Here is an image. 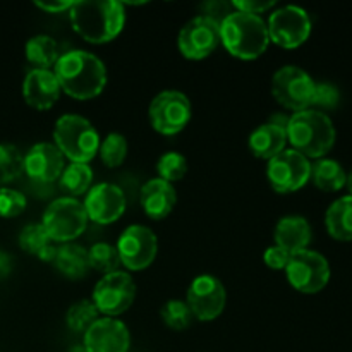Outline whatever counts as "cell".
Wrapping results in <instances>:
<instances>
[{
    "mask_svg": "<svg viewBox=\"0 0 352 352\" xmlns=\"http://www.w3.org/2000/svg\"><path fill=\"white\" fill-rule=\"evenodd\" d=\"M54 74L62 93L74 100L96 98L107 86V67L95 54L86 50H69L58 55Z\"/></svg>",
    "mask_w": 352,
    "mask_h": 352,
    "instance_id": "6da1fadb",
    "label": "cell"
},
{
    "mask_svg": "<svg viewBox=\"0 0 352 352\" xmlns=\"http://www.w3.org/2000/svg\"><path fill=\"white\" fill-rule=\"evenodd\" d=\"M72 30L93 45L109 43L126 24V9L117 0H79L69 9Z\"/></svg>",
    "mask_w": 352,
    "mask_h": 352,
    "instance_id": "7a4b0ae2",
    "label": "cell"
},
{
    "mask_svg": "<svg viewBox=\"0 0 352 352\" xmlns=\"http://www.w3.org/2000/svg\"><path fill=\"white\" fill-rule=\"evenodd\" d=\"M287 141L292 144V150L301 153L302 157L320 158L325 157L336 144V126L332 119L322 110L308 109L296 112L289 117Z\"/></svg>",
    "mask_w": 352,
    "mask_h": 352,
    "instance_id": "3957f363",
    "label": "cell"
},
{
    "mask_svg": "<svg viewBox=\"0 0 352 352\" xmlns=\"http://www.w3.org/2000/svg\"><path fill=\"white\" fill-rule=\"evenodd\" d=\"M220 43L230 55L241 60H254L270 45L267 23L261 16L232 10L220 23Z\"/></svg>",
    "mask_w": 352,
    "mask_h": 352,
    "instance_id": "277c9868",
    "label": "cell"
},
{
    "mask_svg": "<svg viewBox=\"0 0 352 352\" xmlns=\"http://www.w3.org/2000/svg\"><path fill=\"white\" fill-rule=\"evenodd\" d=\"M54 144L71 164H89L98 153L100 134L86 117L65 113L54 126Z\"/></svg>",
    "mask_w": 352,
    "mask_h": 352,
    "instance_id": "5b68a950",
    "label": "cell"
},
{
    "mask_svg": "<svg viewBox=\"0 0 352 352\" xmlns=\"http://www.w3.org/2000/svg\"><path fill=\"white\" fill-rule=\"evenodd\" d=\"M85 205L78 198L60 196L45 208L41 226L54 243H74L88 227Z\"/></svg>",
    "mask_w": 352,
    "mask_h": 352,
    "instance_id": "8992f818",
    "label": "cell"
},
{
    "mask_svg": "<svg viewBox=\"0 0 352 352\" xmlns=\"http://www.w3.org/2000/svg\"><path fill=\"white\" fill-rule=\"evenodd\" d=\"M316 82L305 69L284 65L272 78V95L284 109L302 112L311 109Z\"/></svg>",
    "mask_w": 352,
    "mask_h": 352,
    "instance_id": "52a82bcc",
    "label": "cell"
},
{
    "mask_svg": "<svg viewBox=\"0 0 352 352\" xmlns=\"http://www.w3.org/2000/svg\"><path fill=\"white\" fill-rule=\"evenodd\" d=\"M285 275L292 289L301 294H318L330 282V265L318 251L302 250L291 254Z\"/></svg>",
    "mask_w": 352,
    "mask_h": 352,
    "instance_id": "ba28073f",
    "label": "cell"
},
{
    "mask_svg": "<svg viewBox=\"0 0 352 352\" xmlns=\"http://www.w3.org/2000/svg\"><path fill=\"white\" fill-rule=\"evenodd\" d=\"M192 107L188 96L177 89H165L158 93L150 103L148 117L157 133L164 136L179 134L191 120Z\"/></svg>",
    "mask_w": 352,
    "mask_h": 352,
    "instance_id": "9c48e42d",
    "label": "cell"
},
{
    "mask_svg": "<svg viewBox=\"0 0 352 352\" xmlns=\"http://www.w3.org/2000/svg\"><path fill=\"white\" fill-rule=\"evenodd\" d=\"M136 299V284L127 272L117 270L107 274L93 289V305L100 315L116 318L126 313Z\"/></svg>",
    "mask_w": 352,
    "mask_h": 352,
    "instance_id": "30bf717a",
    "label": "cell"
},
{
    "mask_svg": "<svg viewBox=\"0 0 352 352\" xmlns=\"http://www.w3.org/2000/svg\"><path fill=\"white\" fill-rule=\"evenodd\" d=\"M270 41L282 48H298L311 34V17L302 7L285 6L274 10L267 21Z\"/></svg>",
    "mask_w": 352,
    "mask_h": 352,
    "instance_id": "8fae6325",
    "label": "cell"
},
{
    "mask_svg": "<svg viewBox=\"0 0 352 352\" xmlns=\"http://www.w3.org/2000/svg\"><path fill=\"white\" fill-rule=\"evenodd\" d=\"M267 179L280 195L299 191L311 179V162L292 148L268 160Z\"/></svg>",
    "mask_w": 352,
    "mask_h": 352,
    "instance_id": "7c38bea8",
    "label": "cell"
},
{
    "mask_svg": "<svg viewBox=\"0 0 352 352\" xmlns=\"http://www.w3.org/2000/svg\"><path fill=\"white\" fill-rule=\"evenodd\" d=\"M177 45L186 58L203 60L220 45V23L205 14L192 17L179 31Z\"/></svg>",
    "mask_w": 352,
    "mask_h": 352,
    "instance_id": "4fadbf2b",
    "label": "cell"
},
{
    "mask_svg": "<svg viewBox=\"0 0 352 352\" xmlns=\"http://www.w3.org/2000/svg\"><path fill=\"white\" fill-rule=\"evenodd\" d=\"M120 265L131 272H141L150 267L158 253V239L146 226H129L117 241Z\"/></svg>",
    "mask_w": 352,
    "mask_h": 352,
    "instance_id": "5bb4252c",
    "label": "cell"
},
{
    "mask_svg": "<svg viewBox=\"0 0 352 352\" xmlns=\"http://www.w3.org/2000/svg\"><path fill=\"white\" fill-rule=\"evenodd\" d=\"M226 287L213 275H198L189 284L186 302L191 309L192 318L199 320V322H212V320L219 318L226 308Z\"/></svg>",
    "mask_w": 352,
    "mask_h": 352,
    "instance_id": "9a60e30c",
    "label": "cell"
},
{
    "mask_svg": "<svg viewBox=\"0 0 352 352\" xmlns=\"http://www.w3.org/2000/svg\"><path fill=\"white\" fill-rule=\"evenodd\" d=\"M88 220L98 226H109L124 215L127 206L126 195L112 182H100L89 188L82 201Z\"/></svg>",
    "mask_w": 352,
    "mask_h": 352,
    "instance_id": "2e32d148",
    "label": "cell"
},
{
    "mask_svg": "<svg viewBox=\"0 0 352 352\" xmlns=\"http://www.w3.org/2000/svg\"><path fill=\"white\" fill-rule=\"evenodd\" d=\"M82 336V346L88 352H127L131 346L126 323L110 316H100Z\"/></svg>",
    "mask_w": 352,
    "mask_h": 352,
    "instance_id": "e0dca14e",
    "label": "cell"
},
{
    "mask_svg": "<svg viewBox=\"0 0 352 352\" xmlns=\"http://www.w3.org/2000/svg\"><path fill=\"white\" fill-rule=\"evenodd\" d=\"M64 167V155L54 143H36L24 155V172L40 184L58 181Z\"/></svg>",
    "mask_w": 352,
    "mask_h": 352,
    "instance_id": "ac0fdd59",
    "label": "cell"
},
{
    "mask_svg": "<svg viewBox=\"0 0 352 352\" xmlns=\"http://www.w3.org/2000/svg\"><path fill=\"white\" fill-rule=\"evenodd\" d=\"M60 85L50 69H31L24 76L23 98L31 109L43 110L52 109L60 98Z\"/></svg>",
    "mask_w": 352,
    "mask_h": 352,
    "instance_id": "d6986e66",
    "label": "cell"
},
{
    "mask_svg": "<svg viewBox=\"0 0 352 352\" xmlns=\"http://www.w3.org/2000/svg\"><path fill=\"white\" fill-rule=\"evenodd\" d=\"M140 203L144 215L153 220H164L174 210L177 203V192L174 184L162 179H150L140 191Z\"/></svg>",
    "mask_w": 352,
    "mask_h": 352,
    "instance_id": "ffe728a7",
    "label": "cell"
},
{
    "mask_svg": "<svg viewBox=\"0 0 352 352\" xmlns=\"http://www.w3.org/2000/svg\"><path fill=\"white\" fill-rule=\"evenodd\" d=\"M274 237L277 246H280L287 253L294 254L298 251L308 250L313 237L311 226L305 217L287 215L278 220Z\"/></svg>",
    "mask_w": 352,
    "mask_h": 352,
    "instance_id": "44dd1931",
    "label": "cell"
},
{
    "mask_svg": "<svg viewBox=\"0 0 352 352\" xmlns=\"http://www.w3.org/2000/svg\"><path fill=\"white\" fill-rule=\"evenodd\" d=\"M287 131L284 126H278V124L267 122L258 126L256 129L251 133L250 141V151L260 160H272L274 157H277L278 153L285 150L287 146Z\"/></svg>",
    "mask_w": 352,
    "mask_h": 352,
    "instance_id": "7402d4cb",
    "label": "cell"
},
{
    "mask_svg": "<svg viewBox=\"0 0 352 352\" xmlns=\"http://www.w3.org/2000/svg\"><path fill=\"white\" fill-rule=\"evenodd\" d=\"M54 267L57 268L58 274L64 275L65 278L71 280H79L85 277L89 270L88 265V250L76 243H65L58 244L55 250L54 260H52Z\"/></svg>",
    "mask_w": 352,
    "mask_h": 352,
    "instance_id": "603a6c76",
    "label": "cell"
},
{
    "mask_svg": "<svg viewBox=\"0 0 352 352\" xmlns=\"http://www.w3.org/2000/svg\"><path fill=\"white\" fill-rule=\"evenodd\" d=\"M325 227L337 241H352V196H342L329 206L325 213Z\"/></svg>",
    "mask_w": 352,
    "mask_h": 352,
    "instance_id": "cb8c5ba5",
    "label": "cell"
},
{
    "mask_svg": "<svg viewBox=\"0 0 352 352\" xmlns=\"http://www.w3.org/2000/svg\"><path fill=\"white\" fill-rule=\"evenodd\" d=\"M21 250L26 251L31 256H36L41 261H52L57 246L48 237L47 230L41 223H30L19 234Z\"/></svg>",
    "mask_w": 352,
    "mask_h": 352,
    "instance_id": "d4e9b609",
    "label": "cell"
},
{
    "mask_svg": "<svg viewBox=\"0 0 352 352\" xmlns=\"http://www.w3.org/2000/svg\"><path fill=\"white\" fill-rule=\"evenodd\" d=\"M318 189L325 192H336L346 186L347 174L342 165L332 158H320L311 165V179Z\"/></svg>",
    "mask_w": 352,
    "mask_h": 352,
    "instance_id": "484cf974",
    "label": "cell"
},
{
    "mask_svg": "<svg viewBox=\"0 0 352 352\" xmlns=\"http://www.w3.org/2000/svg\"><path fill=\"white\" fill-rule=\"evenodd\" d=\"M24 54L33 69H50V71L57 64L58 55H60L57 41L48 34H36L30 38L24 47Z\"/></svg>",
    "mask_w": 352,
    "mask_h": 352,
    "instance_id": "4316f807",
    "label": "cell"
},
{
    "mask_svg": "<svg viewBox=\"0 0 352 352\" xmlns=\"http://www.w3.org/2000/svg\"><path fill=\"white\" fill-rule=\"evenodd\" d=\"M93 184V168L88 164H69L58 177V186L65 196L78 198L86 195Z\"/></svg>",
    "mask_w": 352,
    "mask_h": 352,
    "instance_id": "83f0119b",
    "label": "cell"
},
{
    "mask_svg": "<svg viewBox=\"0 0 352 352\" xmlns=\"http://www.w3.org/2000/svg\"><path fill=\"white\" fill-rule=\"evenodd\" d=\"M100 316L102 315H100V311L96 309V306L93 305V301L81 299V301L74 302V305L67 309V313H65V323H67V327L72 332L85 333Z\"/></svg>",
    "mask_w": 352,
    "mask_h": 352,
    "instance_id": "f1b7e54d",
    "label": "cell"
},
{
    "mask_svg": "<svg viewBox=\"0 0 352 352\" xmlns=\"http://www.w3.org/2000/svg\"><path fill=\"white\" fill-rule=\"evenodd\" d=\"M88 265L93 270L107 275L117 272L120 267V258L117 248L109 243H95L88 250Z\"/></svg>",
    "mask_w": 352,
    "mask_h": 352,
    "instance_id": "f546056e",
    "label": "cell"
},
{
    "mask_svg": "<svg viewBox=\"0 0 352 352\" xmlns=\"http://www.w3.org/2000/svg\"><path fill=\"white\" fill-rule=\"evenodd\" d=\"M24 172V155L14 144L0 143V184L16 181Z\"/></svg>",
    "mask_w": 352,
    "mask_h": 352,
    "instance_id": "4dcf8cb0",
    "label": "cell"
},
{
    "mask_svg": "<svg viewBox=\"0 0 352 352\" xmlns=\"http://www.w3.org/2000/svg\"><path fill=\"white\" fill-rule=\"evenodd\" d=\"M98 153L105 167H119L127 157V140L120 133H109L105 140L100 141Z\"/></svg>",
    "mask_w": 352,
    "mask_h": 352,
    "instance_id": "1f68e13d",
    "label": "cell"
},
{
    "mask_svg": "<svg viewBox=\"0 0 352 352\" xmlns=\"http://www.w3.org/2000/svg\"><path fill=\"white\" fill-rule=\"evenodd\" d=\"M157 172L158 179L174 184L188 174V160L184 155L177 153V151H167L158 158Z\"/></svg>",
    "mask_w": 352,
    "mask_h": 352,
    "instance_id": "d6a6232c",
    "label": "cell"
},
{
    "mask_svg": "<svg viewBox=\"0 0 352 352\" xmlns=\"http://www.w3.org/2000/svg\"><path fill=\"white\" fill-rule=\"evenodd\" d=\"M160 316L168 329L177 330V332L188 329L192 322V313L188 302L181 299H170L165 302L160 309Z\"/></svg>",
    "mask_w": 352,
    "mask_h": 352,
    "instance_id": "836d02e7",
    "label": "cell"
},
{
    "mask_svg": "<svg viewBox=\"0 0 352 352\" xmlns=\"http://www.w3.org/2000/svg\"><path fill=\"white\" fill-rule=\"evenodd\" d=\"M28 199L21 191L12 188H0V217L14 219L26 210Z\"/></svg>",
    "mask_w": 352,
    "mask_h": 352,
    "instance_id": "e575fe53",
    "label": "cell"
},
{
    "mask_svg": "<svg viewBox=\"0 0 352 352\" xmlns=\"http://www.w3.org/2000/svg\"><path fill=\"white\" fill-rule=\"evenodd\" d=\"M339 100H340V93L336 86L330 85V82H316L311 109L313 107H316L315 110L318 109L332 110L339 105Z\"/></svg>",
    "mask_w": 352,
    "mask_h": 352,
    "instance_id": "d590c367",
    "label": "cell"
},
{
    "mask_svg": "<svg viewBox=\"0 0 352 352\" xmlns=\"http://www.w3.org/2000/svg\"><path fill=\"white\" fill-rule=\"evenodd\" d=\"M289 260H291V253L282 250V248L277 246V244L267 248V251L263 253L265 265H267L268 268H272V270H285Z\"/></svg>",
    "mask_w": 352,
    "mask_h": 352,
    "instance_id": "8d00e7d4",
    "label": "cell"
},
{
    "mask_svg": "<svg viewBox=\"0 0 352 352\" xmlns=\"http://www.w3.org/2000/svg\"><path fill=\"white\" fill-rule=\"evenodd\" d=\"M275 6L274 0H268V2H256V0H237L232 2L234 10H241V12L253 14V16H260V14L267 12L268 9Z\"/></svg>",
    "mask_w": 352,
    "mask_h": 352,
    "instance_id": "74e56055",
    "label": "cell"
},
{
    "mask_svg": "<svg viewBox=\"0 0 352 352\" xmlns=\"http://www.w3.org/2000/svg\"><path fill=\"white\" fill-rule=\"evenodd\" d=\"M71 0H36L34 2V6L38 7L40 10H45V12L48 14H58V12H65L72 7Z\"/></svg>",
    "mask_w": 352,
    "mask_h": 352,
    "instance_id": "f35d334b",
    "label": "cell"
},
{
    "mask_svg": "<svg viewBox=\"0 0 352 352\" xmlns=\"http://www.w3.org/2000/svg\"><path fill=\"white\" fill-rule=\"evenodd\" d=\"M10 268H12V260H10V256L6 253V251L0 250V278L7 277Z\"/></svg>",
    "mask_w": 352,
    "mask_h": 352,
    "instance_id": "ab89813d",
    "label": "cell"
},
{
    "mask_svg": "<svg viewBox=\"0 0 352 352\" xmlns=\"http://www.w3.org/2000/svg\"><path fill=\"white\" fill-rule=\"evenodd\" d=\"M346 186H347V188H349V192H351V196H352V170L349 172V175H347Z\"/></svg>",
    "mask_w": 352,
    "mask_h": 352,
    "instance_id": "60d3db41",
    "label": "cell"
},
{
    "mask_svg": "<svg viewBox=\"0 0 352 352\" xmlns=\"http://www.w3.org/2000/svg\"><path fill=\"white\" fill-rule=\"evenodd\" d=\"M71 352H88V351L85 349V346H78V347H74Z\"/></svg>",
    "mask_w": 352,
    "mask_h": 352,
    "instance_id": "b9f144b4",
    "label": "cell"
}]
</instances>
